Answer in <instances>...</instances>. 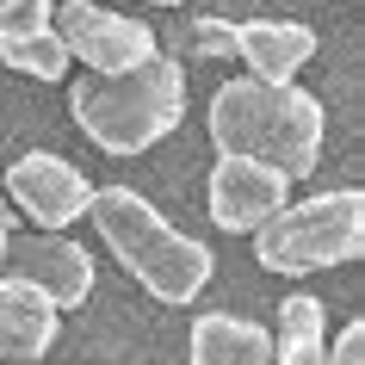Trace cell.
<instances>
[{
    "mask_svg": "<svg viewBox=\"0 0 365 365\" xmlns=\"http://www.w3.org/2000/svg\"><path fill=\"white\" fill-rule=\"evenodd\" d=\"M322 99L304 93V87H272V81L235 75L217 87L211 99V143L223 155H248V161H267L285 180H304L322 161Z\"/></svg>",
    "mask_w": 365,
    "mask_h": 365,
    "instance_id": "6da1fadb",
    "label": "cell"
},
{
    "mask_svg": "<svg viewBox=\"0 0 365 365\" xmlns=\"http://www.w3.org/2000/svg\"><path fill=\"white\" fill-rule=\"evenodd\" d=\"M87 217H93L99 242L118 254V267L130 272L149 297H161V304H192L198 291L211 285V272H217L211 248L198 235L173 230L143 192H130V186H93Z\"/></svg>",
    "mask_w": 365,
    "mask_h": 365,
    "instance_id": "7a4b0ae2",
    "label": "cell"
},
{
    "mask_svg": "<svg viewBox=\"0 0 365 365\" xmlns=\"http://www.w3.org/2000/svg\"><path fill=\"white\" fill-rule=\"evenodd\" d=\"M68 112L87 130V143H99L106 155H143L161 136L180 130V118H186V68L155 50L149 62H136L130 75L75 81Z\"/></svg>",
    "mask_w": 365,
    "mask_h": 365,
    "instance_id": "3957f363",
    "label": "cell"
},
{
    "mask_svg": "<svg viewBox=\"0 0 365 365\" xmlns=\"http://www.w3.org/2000/svg\"><path fill=\"white\" fill-rule=\"evenodd\" d=\"M254 254H260L267 272H285V279L359 260L365 254V192L341 186V192H316V198L285 205L279 217H267L254 230Z\"/></svg>",
    "mask_w": 365,
    "mask_h": 365,
    "instance_id": "277c9868",
    "label": "cell"
},
{
    "mask_svg": "<svg viewBox=\"0 0 365 365\" xmlns=\"http://www.w3.org/2000/svg\"><path fill=\"white\" fill-rule=\"evenodd\" d=\"M50 31L62 38L68 62H87V75H130L136 62L155 56V31L143 19H124L112 6H93V0H68L56 6Z\"/></svg>",
    "mask_w": 365,
    "mask_h": 365,
    "instance_id": "5b68a950",
    "label": "cell"
},
{
    "mask_svg": "<svg viewBox=\"0 0 365 365\" xmlns=\"http://www.w3.org/2000/svg\"><path fill=\"white\" fill-rule=\"evenodd\" d=\"M0 192H6V205H19V211L31 217V230H56V235H68V223H81L87 205H93L87 173H81L75 161L50 155V149L19 155V161L6 168V180H0Z\"/></svg>",
    "mask_w": 365,
    "mask_h": 365,
    "instance_id": "8992f818",
    "label": "cell"
},
{
    "mask_svg": "<svg viewBox=\"0 0 365 365\" xmlns=\"http://www.w3.org/2000/svg\"><path fill=\"white\" fill-rule=\"evenodd\" d=\"M6 267H13V279H25L31 291H43L56 316L62 309H81L93 297V254L81 248V242H68V235H56V230L13 235V242H6Z\"/></svg>",
    "mask_w": 365,
    "mask_h": 365,
    "instance_id": "52a82bcc",
    "label": "cell"
},
{
    "mask_svg": "<svg viewBox=\"0 0 365 365\" xmlns=\"http://www.w3.org/2000/svg\"><path fill=\"white\" fill-rule=\"evenodd\" d=\"M285 173L267 168V161H248V155H217L211 180H205V198H211V223L230 235H254L267 217L285 211Z\"/></svg>",
    "mask_w": 365,
    "mask_h": 365,
    "instance_id": "ba28073f",
    "label": "cell"
},
{
    "mask_svg": "<svg viewBox=\"0 0 365 365\" xmlns=\"http://www.w3.org/2000/svg\"><path fill=\"white\" fill-rule=\"evenodd\" d=\"M235 56L248 62L254 81L291 87V75L316 56V31L297 19H248V25H235Z\"/></svg>",
    "mask_w": 365,
    "mask_h": 365,
    "instance_id": "9c48e42d",
    "label": "cell"
},
{
    "mask_svg": "<svg viewBox=\"0 0 365 365\" xmlns=\"http://www.w3.org/2000/svg\"><path fill=\"white\" fill-rule=\"evenodd\" d=\"M56 346V309L43 291H31L25 279L0 272V353L6 359H38Z\"/></svg>",
    "mask_w": 365,
    "mask_h": 365,
    "instance_id": "30bf717a",
    "label": "cell"
},
{
    "mask_svg": "<svg viewBox=\"0 0 365 365\" xmlns=\"http://www.w3.org/2000/svg\"><path fill=\"white\" fill-rule=\"evenodd\" d=\"M192 365H272V328H260L254 316H230L211 309L192 322Z\"/></svg>",
    "mask_w": 365,
    "mask_h": 365,
    "instance_id": "8fae6325",
    "label": "cell"
},
{
    "mask_svg": "<svg viewBox=\"0 0 365 365\" xmlns=\"http://www.w3.org/2000/svg\"><path fill=\"white\" fill-rule=\"evenodd\" d=\"M328 353V316L309 291H291L279 304V334H272V365H322Z\"/></svg>",
    "mask_w": 365,
    "mask_h": 365,
    "instance_id": "7c38bea8",
    "label": "cell"
},
{
    "mask_svg": "<svg viewBox=\"0 0 365 365\" xmlns=\"http://www.w3.org/2000/svg\"><path fill=\"white\" fill-rule=\"evenodd\" d=\"M0 62H6V68H19V75H38V81H62V75H68V50H62L56 31L0 38Z\"/></svg>",
    "mask_w": 365,
    "mask_h": 365,
    "instance_id": "4fadbf2b",
    "label": "cell"
},
{
    "mask_svg": "<svg viewBox=\"0 0 365 365\" xmlns=\"http://www.w3.org/2000/svg\"><path fill=\"white\" fill-rule=\"evenodd\" d=\"M56 19V0H13L0 13V38H31V31H50Z\"/></svg>",
    "mask_w": 365,
    "mask_h": 365,
    "instance_id": "5bb4252c",
    "label": "cell"
},
{
    "mask_svg": "<svg viewBox=\"0 0 365 365\" xmlns=\"http://www.w3.org/2000/svg\"><path fill=\"white\" fill-rule=\"evenodd\" d=\"M198 56H235V19H192Z\"/></svg>",
    "mask_w": 365,
    "mask_h": 365,
    "instance_id": "9a60e30c",
    "label": "cell"
},
{
    "mask_svg": "<svg viewBox=\"0 0 365 365\" xmlns=\"http://www.w3.org/2000/svg\"><path fill=\"white\" fill-rule=\"evenodd\" d=\"M322 365H365V322L353 316V322L328 341V353H322Z\"/></svg>",
    "mask_w": 365,
    "mask_h": 365,
    "instance_id": "2e32d148",
    "label": "cell"
},
{
    "mask_svg": "<svg viewBox=\"0 0 365 365\" xmlns=\"http://www.w3.org/2000/svg\"><path fill=\"white\" fill-rule=\"evenodd\" d=\"M6 242H13V205H6V192H0V260H6Z\"/></svg>",
    "mask_w": 365,
    "mask_h": 365,
    "instance_id": "e0dca14e",
    "label": "cell"
},
{
    "mask_svg": "<svg viewBox=\"0 0 365 365\" xmlns=\"http://www.w3.org/2000/svg\"><path fill=\"white\" fill-rule=\"evenodd\" d=\"M155 6H180V0H155Z\"/></svg>",
    "mask_w": 365,
    "mask_h": 365,
    "instance_id": "ac0fdd59",
    "label": "cell"
},
{
    "mask_svg": "<svg viewBox=\"0 0 365 365\" xmlns=\"http://www.w3.org/2000/svg\"><path fill=\"white\" fill-rule=\"evenodd\" d=\"M6 6H13V0H0V13H6Z\"/></svg>",
    "mask_w": 365,
    "mask_h": 365,
    "instance_id": "d6986e66",
    "label": "cell"
}]
</instances>
